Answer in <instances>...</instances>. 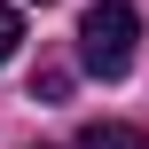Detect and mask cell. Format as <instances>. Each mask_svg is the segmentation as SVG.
<instances>
[{
	"mask_svg": "<svg viewBox=\"0 0 149 149\" xmlns=\"http://www.w3.org/2000/svg\"><path fill=\"white\" fill-rule=\"evenodd\" d=\"M134 47H141V16L126 0H102V8L79 16V63L94 79H126L134 71Z\"/></svg>",
	"mask_w": 149,
	"mask_h": 149,
	"instance_id": "6da1fadb",
	"label": "cell"
},
{
	"mask_svg": "<svg viewBox=\"0 0 149 149\" xmlns=\"http://www.w3.org/2000/svg\"><path fill=\"white\" fill-rule=\"evenodd\" d=\"M79 149H141V126H126V118H94V126L79 134Z\"/></svg>",
	"mask_w": 149,
	"mask_h": 149,
	"instance_id": "7a4b0ae2",
	"label": "cell"
},
{
	"mask_svg": "<svg viewBox=\"0 0 149 149\" xmlns=\"http://www.w3.org/2000/svg\"><path fill=\"white\" fill-rule=\"evenodd\" d=\"M16 39H24V16H16V8H0V63L16 55Z\"/></svg>",
	"mask_w": 149,
	"mask_h": 149,
	"instance_id": "3957f363",
	"label": "cell"
}]
</instances>
